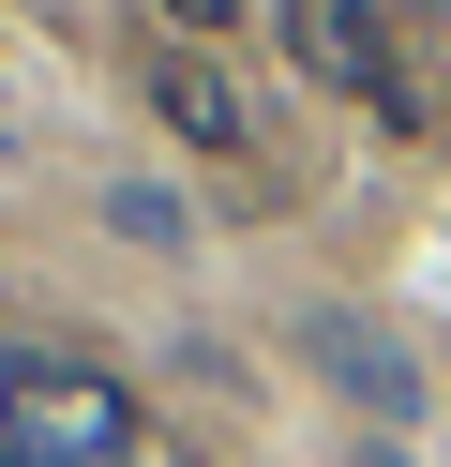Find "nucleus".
Masks as SVG:
<instances>
[{
	"instance_id": "obj_6",
	"label": "nucleus",
	"mask_w": 451,
	"mask_h": 467,
	"mask_svg": "<svg viewBox=\"0 0 451 467\" xmlns=\"http://www.w3.org/2000/svg\"><path fill=\"white\" fill-rule=\"evenodd\" d=\"M166 16H180V31H226V16H241V0H166Z\"/></svg>"
},
{
	"instance_id": "obj_3",
	"label": "nucleus",
	"mask_w": 451,
	"mask_h": 467,
	"mask_svg": "<svg viewBox=\"0 0 451 467\" xmlns=\"http://www.w3.org/2000/svg\"><path fill=\"white\" fill-rule=\"evenodd\" d=\"M136 91H150V106H166V136H196V151H241V136H256V106H241V91H226V76H210V61H196V46H166V61H150V76H136Z\"/></svg>"
},
{
	"instance_id": "obj_1",
	"label": "nucleus",
	"mask_w": 451,
	"mask_h": 467,
	"mask_svg": "<svg viewBox=\"0 0 451 467\" xmlns=\"http://www.w3.org/2000/svg\"><path fill=\"white\" fill-rule=\"evenodd\" d=\"M0 467H136V392L76 347H0Z\"/></svg>"
},
{
	"instance_id": "obj_2",
	"label": "nucleus",
	"mask_w": 451,
	"mask_h": 467,
	"mask_svg": "<svg viewBox=\"0 0 451 467\" xmlns=\"http://www.w3.org/2000/svg\"><path fill=\"white\" fill-rule=\"evenodd\" d=\"M271 16H286V61L316 76V91H346V106H376V121H406V61H391L376 0H271Z\"/></svg>"
},
{
	"instance_id": "obj_4",
	"label": "nucleus",
	"mask_w": 451,
	"mask_h": 467,
	"mask_svg": "<svg viewBox=\"0 0 451 467\" xmlns=\"http://www.w3.org/2000/svg\"><path fill=\"white\" fill-rule=\"evenodd\" d=\"M316 332V362L346 377V392H376V407H421V377H406V347H361V317H301Z\"/></svg>"
},
{
	"instance_id": "obj_5",
	"label": "nucleus",
	"mask_w": 451,
	"mask_h": 467,
	"mask_svg": "<svg viewBox=\"0 0 451 467\" xmlns=\"http://www.w3.org/2000/svg\"><path fill=\"white\" fill-rule=\"evenodd\" d=\"M106 226H120V242H150V256L196 242V226H180V196H150V182H120V196H106Z\"/></svg>"
}]
</instances>
